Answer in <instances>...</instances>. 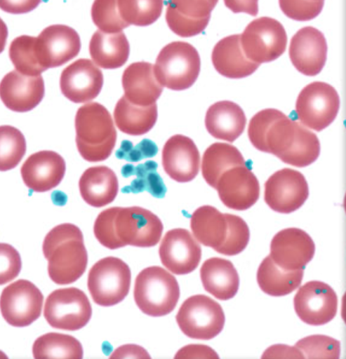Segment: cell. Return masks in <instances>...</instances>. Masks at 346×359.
<instances>
[{"mask_svg":"<svg viewBox=\"0 0 346 359\" xmlns=\"http://www.w3.org/2000/svg\"><path fill=\"white\" fill-rule=\"evenodd\" d=\"M115 207L102 211L93 226V233L99 243L109 250L120 249L114 231Z\"/></svg>","mask_w":346,"mask_h":359,"instance_id":"45","label":"cell"},{"mask_svg":"<svg viewBox=\"0 0 346 359\" xmlns=\"http://www.w3.org/2000/svg\"><path fill=\"white\" fill-rule=\"evenodd\" d=\"M216 190L222 203L237 211L250 209L260 196L258 180L246 165L228 169L219 178Z\"/></svg>","mask_w":346,"mask_h":359,"instance_id":"19","label":"cell"},{"mask_svg":"<svg viewBox=\"0 0 346 359\" xmlns=\"http://www.w3.org/2000/svg\"><path fill=\"white\" fill-rule=\"evenodd\" d=\"M211 18L194 20L186 17L169 3L167 4L166 20L171 30L181 37H192L201 34L208 27Z\"/></svg>","mask_w":346,"mask_h":359,"instance_id":"42","label":"cell"},{"mask_svg":"<svg viewBox=\"0 0 346 359\" xmlns=\"http://www.w3.org/2000/svg\"><path fill=\"white\" fill-rule=\"evenodd\" d=\"M110 358H151L144 348L138 345H124L117 348Z\"/></svg>","mask_w":346,"mask_h":359,"instance_id":"52","label":"cell"},{"mask_svg":"<svg viewBox=\"0 0 346 359\" xmlns=\"http://www.w3.org/2000/svg\"><path fill=\"white\" fill-rule=\"evenodd\" d=\"M279 4L288 18L298 22H307L321 14L324 0H279Z\"/></svg>","mask_w":346,"mask_h":359,"instance_id":"43","label":"cell"},{"mask_svg":"<svg viewBox=\"0 0 346 359\" xmlns=\"http://www.w3.org/2000/svg\"><path fill=\"white\" fill-rule=\"evenodd\" d=\"M225 215L228 223L227 238L216 252L227 257L237 256L247 248L250 240L249 228L241 217Z\"/></svg>","mask_w":346,"mask_h":359,"instance_id":"40","label":"cell"},{"mask_svg":"<svg viewBox=\"0 0 346 359\" xmlns=\"http://www.w3.org/2000/svg\"><path fill=\"white\" fill-rule=\"evenodd\" d=\"M289 57L294 67L305 76H316L323 70L327 57V43L322 32L305 27L293 36Z\"/></svg>","mask_w":346,"mask_h":359,"instance_id":"20","label":"cell"},{"mask_svg":"<svg viewBox=\"0 0 346 359\" xmlns=\"http://www.w3.org/2000/svg\"><path fill=\"white\" fill-rule=\"evenodd\" d=\"M191 229L196 240L215 251L225 241L228 230L226 215L216 208L204 205L192 215Z\"/></svg>","mask_w":346,"mask_h":359,"instance_id":"30","label":"cell"},{"mask_svg":"<svg viewBox=\"0 0 346 359\" xmlns=\"http://www.w3.org/2000/svg\"><path fill=\"white\" fill-rule=\"evenodd\" d=\"M175 358H219V355L208 346L189 345L181 348Z\"/></svg>","mask_w":346,"mask_h":359,"instance_id":"49","label":"cell"},{"mask_svg":"<svg viewBox=\"0 0 346 359\" xmlns=\"http://www.w3.org/2000/svg\"><path fill=\"white\" fill-rule=\"evenodd\" d=\"M252 145L297 168L312 165L319 157V139L312 131L281 111L267 109L257 113L248 126Z\"/></svg>","mask_w":346,"mask_h":359,"instance_id":"1","label":"cell"},{"mask_svg":"<svg viewBox=\"0 0 346 359\" xmlns=\"http://www.w3.org/2000/svg\"><path fill=\"white\" fill-rule=\"evenodd\" d=\"M119 14L129 25L146 27L161 16L164 0H118Z\"/></svg>","mask_w":346,"mask_h":359,"instance_id":"35","label":"cell"},{"mask_svg":"<svg viewBox=\"0 0 346 359\" xmlns=\"http://www.w3.org/2000/svg\"><path fill=\"white\" fill-rule=\"evenodd\" d=\"M304 271H286L280 269L270 257L260 264L257 280L262 291L272 297H284L301 285Z\"/></svg>","mask_w":346,"mask_h":359,"instance_id":"32","label":"cell"},{"mask_svg":"<svg viewBox=\"0 0 346 359\" xmlns=\"http://www.w3.org/2000/svg\"><path fill=\"white\" fill-rule=\"evenodd\" d=\"M20 254L13 245L0 243V285L15 279L22 270Z\"/></svg>","mask_w":346,"mask_h":359,"instance_id":"44","label":"cell"},{"mask_svg":"<svg viewBox=\"0 0 346 359\" xmlns=\"http://www.w3.org/2000/svg\"><path fill=\"white\" fill-rule=\"evenodd\" d=\"M180 297L175 278L161 267H149L138 273L134 298L140 310L147 316L162 317L175 309Z\"/></svg>","mask_w":346,"mask_h":359,"instance_id":"4","label":"cell"},{"mask_svg":"<svg viewBox=\"0 0 346 359\" xmlns=\"http://www.w3.org/2000/svg\"><path fill=\"white\" fill-rule=\"evenodd\" d=\"M201 279L206 291L222 301L235 297L239 288V273L227 259L211 258L201 269Z\"/></svg>","mask_w":346,"mask_h":359,"instance_id":"28","label":"cell"},{"mask_svg":"<svg viewBox=\"0 0 346 359\" xmlns=\"http://www.w3.org/2000/svg\"><path fill=\"white\" fill-rule=\"evenodd\" d=\"M157 164L153 161H148L145 164L140 165L136 168L133 165H126L123 168L124 177L137 175L138 178L131 187L133 188V192H141L143 190L151 193L154 196L161 198L165 195L166 189L163 180L157 173Z\"/></svg>","mask_w":346,"mask_h":359,"instance_id":"38","label":"cell"},{"mask_svg":"<svg viewBox=\"0 0 346 359\" xmlns=\"http://www.w3.org/2000/svg\"><path fill=\"white\" fill-rule=\"evenodd\" d=\"M246 165L240 151L232 145L215 143L206 149L202 159V175L211 187L216 189L219 178L228 169Z\"/></svg>","mask_w":346,"mask_h":359,"instance_id":"33","label":"cell"},{"mask_svg":"<svg viewBox=\"0 0 346 359\" xmlns=\"http://www.w3.org/2000/svg\"><path fill=\"white\" fill-rule=\"evenodd\" d=\"M114 120L123 133L131 136H142L155 126L157 121V106L141 107L129 102L124 96L117 103Z\"/></svg>","mask_w":346,"mask_h":359,"instance_id":"31","label":"cell"},{"mask_svg":"<svg viewBox=\"0 0 346 359\" xmlns=\"http://www.w3.org/2000/svg\"><path fill=\"white\" fill-rule=\"evenodd\" d=\"M26 150V140L20 130L11 126H0V172L16 168Z\"/></svg>","mask_w":346,"mask_h":359,"instance_id":"36","label":"cell"},{"mask_svg":"<svg viewBox=\"0 0 346 359\" xmlns=\"http://www.w3.org/2000/svg\"><path fill=\"white\" fill-rule=\"evenodd\" d=\"M315 244L305 231L287 229L277 233L271 242L270 257L286 271L304 269L314 258Z\"/></svg>","mask_w":346,"mask_h":359,"instance_id":"17","label":"cell"},{"mask_svg":"<svg viewBox=\"0 0 346 359\" xmlns=\"http://www.w3.org/2000/svg\"><path fill=\"white\" fill-rule=\"evenodd\" d=\"M124 97L137 106L149 107L156 103L163 93L154 73V65L146 62L131 64L124 72Z\"/></svg>","mask_w":346,"mask_h":359,"instance_id":"24","label":"cell"},{"mask_svg":"<svg viewBox=\"0 0 346 359\" xmlns=\"http://www.w3.org/2000/svg\"><path fill=\"white\" fill-rule=\"evenodd\" d=\"M314 1H318V0H314Z\"/></svg>","mask_w":346,"mask_h":359,"instance_id":"54","label":"cell"},{"mask_svg":"<svg viewBox=\"0 0 346 359\" xmlns=\"http://www.w3.org/2000/svg\"><path fill=\"white\" fill-rule=\"evenodd\" d=\"M8 34L7 25L2 18H0V54H1L5 50Z\"/></svg>","mask_w":346,"mask_h":359,"instance_id":"53","label":"cell"},{"mask_svg":"<svg viewBox=\"0 0 346 359\" xmlns=\"http://www.w3.org/2000/svg\"><path fill=\"white\" fill-rule=\"evenodd\" d=\"M44 315L52 327L74 332L88 325L92 307L82 290L74 287L59 289L46 298Z\"/></svg>","mask_w":346,"mask_h":359,"instance_id":"11","label":"cell"},{"mask_svg":"<svg viewBox=\"0 0 346 359\" xmlns=\"http://www.w3.org/2000/svg\"><path fill=\"white\" fill-rule=\"evenodd\" d=\"M306 358L338 359L341 353V344L338 340L324 335L307 337L295 344Z\"/></svg>","mask_w":346,"mask_h":359,"instance_id":"41","label":"cell"},{"mask_svg":"<svg viewBox=\"0 0 346 359\" xmlns=\"http://www.w3.org/2000/svg\"><path fill=\"white\" fill-rule=\"evenodd\" d=\"M91 17L93 24L105 33H119L130 26L119 14L118 0H95Z\"/></svg>","mask_w":346,"mask_h":359,"instance_id":"39","label":"cell"},{"mask_svg":"<svg viewBox=\"0 0 346 359\" xmlns=\"http://www.w3.org/2000/svg\"><path fill=\"white\" fill-rule=\"evenodd\" d=\"M43 252L48 260L49 277L58 285H71L86 271L88 252L83 233L74 224L55 226L46 236Z\"/></svg>","mask_w":346,"mask_h":359,"instance_id":"2","label":"cell"},{"mask_svg":"<svg viewBox=\"0 0 346 359\" xmlns=\"http://www.w3.org/2000/svg\"><path fill=\"white\" fill-rule=\"evenodd\" d=\"M287 34L284 25L269 17L252 21L241 34L246 57L259 65L275 61L286 51Z\"/></svg>","mask_w":346,"mask_h":359,"instance_id":"9","label":"cell"},{"mask_svg":"<svg viewBox=\"0 0 346 359\" xmlns=\"http://www.w3.org/2000/svg\"><path fill=\"white\" fill-rule=\"evenodd\" d=\"M132 273L128 264L116 257L98 261L89 271L88 287L96 304L117 305L128 294Z\"/></svg>","mask_w":346,"mask_h":359,"instance_id":"7","label":"cell"},{"mask_svg":"<svg viewBox=\"0 0 346 359\" xmlns=\"http://www.w3.org/2000/svg\"><path fill=\"white\" fill-rule=\"evenodd\" d=\"M44 296L33 283L18 280L6 287L0 297V311L8 325H31L42 313Z\"/></svg>","mask_w":346,"mask_h":359,"instance_id":"12","label":"cell"},{"mask_svg":"<svg viewBox=\"0 0 346 359\" xmlns=\"http://www.w3.org/2000/svg\"><path fill=\"white\" fill-rule=\"evenodd\" d=\"M201 72V58L194 47L187 42L167 44L159 53L154 73L163 87L176 91L190 88Z\"/></svg>","mask_w":346,"mask_h":359,"instance_id":"5","label":"cell"},{"mask_svg":"<svg viewBox=\"0 0 346 359\" xmlns=\"http://www.w3.org/2000/svg\"><path fill=\"white\" fill-rule=\"evenodd\" d=\"M82 199L92 207L102 208L113 203L119 192L116 173L107 166L89 168L79 180Z\"/></svg>","mask_w":346,"mask_h":359,"instance_id":"27","label":"cell"},{"mask_svg":"<svg viewBox=\"0 0 346 359\" xmlns=\"http://www.w3.org/2000/svg\"><path fill=\"white\" fill-rule=\"evenodd\" d=\"M104 86V74L98 65L80 59L65 68L60 76L63 96L74 103H86L97 98Z\"/></svg>","mask_w":346,"mask_h":359,"instance_id":"18","label":"cell"},{"mask_svg":"<svg viewBox=\"0 0 346 359\" xmlns=\"http://www.w3.org/2000/svg\"><path fill=\"white\" fill-rule=\"evenodd\" d=\"M81 48L78 32L64 25L46 27L36 37L34 43L36 60L45 71L60 67L76 58Z\"/></svg>","mask_w":346,"mask_h":359,"instance_id":"13","label":"cell"},{"mask_svg":"<svg viewBox=\"0 0 346 359\" xmlns=\"http://www.w3.org/2000/svg\"><path fill=\"white\" fill-rule=\"evenodd\" d=\"M34 358H82L83 348L76 338L59 333L44 334L35 340Z\"/></svg>","mask_w":346,"mask_h":359,"instance_id":"34","label":"cell"},{"mask_svg":"<svg viewBox=\"0 0 346 359\" xmlns=\"http://www.w3.org/2000/svg\"><path fill=\"white\" fill-rule=\"evenodd\" d=\"M219 0H170L169 3L180 14L194 18H211V13Z\"/></svg>","mask_w":346,"mask_h":359,"instance_id":"46","label":"cell"},{"mask_svg":"<svg viewBox=\"0 0 346 359\" xmlns=\"http://www.w3.org/2000/svg\"><path fill=\"white\" fill-rule=\"evenodd\" d=\"M246 121L245 112L238 104L220 101L208 109L205 126L214 138L233 143L244 132Z\"/></svg>","mask_w":346,"mask_h":359,"instance_id":"26","label":"cell"},{"mask_svg":"<svg viewBox=\"0 0 346 359\" xmlns=\"http://www.w3.org/2000/svg\"><path fill=\"white\" fill-rule=\"evenodd\" d=\"M224 4L234 13L258 14V0H224Z\"/></svg>","mask_w":346,"mask_h":359,"instance_id":"51","label":"cell"},{"mask_svg":"<svg viewBox=\"0 0 346 359\" xmlns=\"http://www.w3.org/2000/svg\"><path fill=\"white\" fill-rule=\"evenodd\" d=\"M262 358H305L302 353L295 347L275 345L270 347Z\"/></svg>","mask_w":346,"mask_h":359,"instance_id":"50","label":"cell"},{"mask_svg":"<svg viewBox=\"0 0 346 359\" xmlns=\"http://www.w3.org/2000/svg\"><path fill=\"white\" fill-rule=\"evenodd\" d=\"M89 52L93 62L99 67L117 69L127 62L130 46L123 32L108 34L99 30L91 37Z\"/></svg>","mask_w":346,"mask_h":359,"instance_id":"29","label":"cell"},{"mask_svg":"<svg viewBox=\"0 0 346 359\" xmlns=\"http://www.w3.org/2000/svg\"><path fill=\"white\" fill-rule=\"evenodd\" d=\"M45 84L41 75L25 76L16 70L8 72L0 81V100L15 112H29L42 102Z\"/></svg>","mask_w":346,"mask_h":359,"instance_id":"22","label":"cell"},{"mask_svg":"<svg viewBox=\"0 0 346 359\" xmlns=\"http://www.w3.org/2000/svg\"><path fill=\"white\" fill-rule=\"evenodd\" d=\"M35 40V36L22 35L16 37L9 46V58L15 70L25 76H39L45 72L36 58Z\"/></svg>","mask_w":346,"mask_h":359,"instance_id":"37","label":"cell"},{"mask_svg":"<svg viewBox=\"0 0 346 359\" xmlns=\"http://www.w3.org/2000/svg\"><path fill=\"white\" fill-rule=\"evenodd\" d=\"M340 107L338 91L328 83L317 81L299 93L295 112L304 126L320 132L332 124Z\"/></svg>","mask_w":346,"mask_h":359,"instance_id":"10","label":"cell"},{"mask_svg":"<svg viewBox=\"0 0 346 359\" xmlns=\"http://www.w3.org/2000/svg\"><path fill=\"white\" fill-rule=\"evenodd\" d=\"M159 255L164 267L175 275L184 276L199 266L201 248L189 231L177 229L165 234Z\"/></svg>","mask_w":346,"mask_h":359,"instance_id":"16","label":"cell"},{"mask_svg":"<svg viewBox=\"0 0 346 359\" xmlns=\"http://www.w3.org/2000/svg\"><path fill=\"white\" fill-rule=\"evenodd\" d=\"M76 146L81 156L89 163L107 160L115 148L117 132L107 108L98 102L80 107L74 119Z\"/></svg>","mask_w":346,"mask_h":359,"instance_id":"3","label":"cell"},{"mask_svg":"<svg viewBox=\"0 0 346 359\" xmlns=\"http://www.w3.org/2000/svg\"><path fill=\"white\" fill-rule=\"evenodd\" d=\"M294 307L303 323L321 326L335 318L338 298L330 285L321 281H310L298 290L294 298Z\"/></svg>","mask_w":346,"mask_h":359,"instance_id":"15","label":"cell"},{"mask_svg":"<svg viewBox=\"0 0 346 359\" xmlns=\"http://www.w3.org/2000/svg\"><path fill=\"white\" fill-rule=\"evenodd\" d=\"M310 188L305 176L295 170L284 168L271 175L265 186V201L271 210L290 214L305 204Z\"/></svg>","mask_w":346,"mask_h":359,"instance_id":"14","label":"cell"},{"mask_svg":"<svg viewBox=\"0 0 346 359\" xmlns=\"http://www.w3.org/2000/svg\"><path fill=\"white\" fill-rule=\"evenodd\" d=\"M67 164L54 151L44 150L31 155L21 168L25 186L36 193L48 192L62 182Z\"/></svg>","mask_w":346,"mask_h":359,"instance_id":"21","label":"cell"},{"mask_svg":"<svg viewBox=\"0 0 346 359\" xmlns=\"http://www.w3.org/2000/svg\"><path fill=\"white\" fill-rule=\"evenodd\" d=\"M162 164L166 175L179 183H188L200 171L201 156L197 146L189 137L174 135L166 141L162 152Z\"/></svg>","mask_w":346,"mask_h":359,"instance_id":"23","label":"cell"},{"mask_svg":"<svg viewBox=\"0 0 346 359\" xmlns=\"http://www.w3.org/2000/svg\"><path fill=\"white\" fill-rule=\"evenodd\" d=\"M42 0H0V9L13 15L29 13L39 6Z\"/></svg>","mask_w":346,"mask_h":359,"instance_id":"48","label":"cell"},{"mask_svg":"<svg viewBox=\"0 0 346 359\" xmlns=\"http://www.w3.org/2000/svg\"><path fill=\"white\" fill-rule=\"evenodd\" d=\"M212 62L215 69L222 76L231 79L247 78L255 73L260 66L248 60L243 52L240 34L224 37L215 45Z\"/></svg>","mask_w":346,"mask_h":359,"instance_id":"25","label":"cell"},{"mask_svg":"<svg viewBox=\"0 0 346 359\" xmlns=\"http://www.w3.org/2000/svg\"><path fill=\"white\" fill-rule=\"evenodd\" d=\"M163 231L161 219L144 208H115L114 231L120 248L126 245L140 248L155 247L161 241Z\"/></svg>","mask_w":346,"mask_h":359,"instance_id":"6","label":"cell"},{"mask_svg":"<svg viewBox=\"0 0 346 359\" xmlns=\"http://www.w3.org/2000/svg\"><path fill=\"white\" fill-rule=\"evenodd\" d=\"M176 321L187 337L209 340L221 333L225 325V314L216 301L205 295H195L183 302Z\"/></svg>","mask_w":346,"mask_h":359,"instance_id":"8","label":"cell"},{"mask_svg":"<svg viewBox=\"0 0 346 359\" xmlns=\"http://www.w3.org/2000/svg\"><path fill=\"white\" fill-rule=\"evenodd\" d=\"M158 149L153 141L144 140L133 147L130 141H124L123 145L117 151V156L120 159H126L130 162H138L145 158L154 157L157 153Z\"/></svg>","mask_w":346,"mask_h":359,"instance_id":"47","label":"cell"}]
</instances>
